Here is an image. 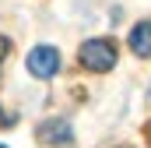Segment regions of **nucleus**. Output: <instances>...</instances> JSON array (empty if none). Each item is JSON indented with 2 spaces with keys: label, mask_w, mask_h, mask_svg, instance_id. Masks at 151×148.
Instances as JSON below:
<instances>
[{
  "label": "nucleus",
  "mask_w": 151,
  "mask_h": 148,
  "mask_svg": "<svg viewBox=\"0 0 151 148\" xmlns=\"http://www.w3.org/2000/svg\"><path fill=\"white\" fill-rule=\"evenodd\" d=\"M0 148H7V145H0Z\"/></svg>",
  "instance_id": "nucleus-8"
},
{
  "label": "nucleus",
  "mask_w": 151,
  "mask_h": 148,
  "mask_svg": "<svg viewBox=\"0 0 151 148\" xmlns=\"http://www.w3.org/2000/svg\"><path fill=\"white\" fill-rule=\"evenodd\" d=\"M148 141H151V123H148Z\"/></svg>",
  "instance_id": "nucleus-7"
},
{
  "label": "nucleus",
  "mask_w": 151,
  "mask_h": 148,
  "mask_svg": "<svg viewBox=\"0 0 151 148\" xmlns=\"http://www.w3.org/2000/svg\"><path fill=\"white\" fill-rule=\"evenodd\" d=\"M28 71L35 74V78H53V74L60 71V53H56V46H35L32 53H28Z\"/></svg>",
  "instance_id": "nucleus-2"
},
{
  "label": "nucleus",
  "mask_w": 151,
  "mask_h": 148,
  "mask_svg": "<svg viewBox=\"0 0 151 148\" xmlns=\"http://www.w3.org/2000/svg\"><path fill=\"white\" fill-rule=\"evenodd\" d=\"M7 53H11V42H7V39L0 36V60H4V57H7Z\"/></svg>",
  "instance_id": "nucleus-6"
},
{
  "label": "nucleus",
  "mask_w": 151,
  "mask_h": 148,
  "mask_svg": "<svg viewBox=\"0 0 151 148\" xmlns=\"http://www.w3.org/2000/svg\"><path fill=\"white\" fill-rule=\"evenodd\" d=\"M39 141H42V145H70V141H74L70 123H67V120H42V123H39Z\"/></svg>",
  "instance_id": "nucleus-3"
},
{
  "label": "nucleus",
  "mask_w": 151,
  "mask_h": 148,
  "mask_svg": "<svg viewBox=\"0 0 151 148\" xmlns=\"http://www.w3.org/2000/svg\"><path fill=\"white\" fill-rule=\"evenodd\" d=\"M130 49H134L141 60L151 57V18L148 21H137V25L130 28Z\"/></svg>",
  "instance_id": "nucleus-4"
},
{
  "label": "nucleus",
  "mask_w": 151,
  "mask_h": 148,
  "mask_svg": "<svg viewBox=\"0 0 151 148\" xmlns=\"http://www.w3.org/2000/svg\"><path fill=\"white\" fill-rule=\"evenodd\" d=\"M14 120H18V116H14V113H7V110H0V127H11V123H14Z\"/></svg>",
  "instance_id": "nucleus-5"
},
{
  "label": "nucleus",
  "mask_w": 151,
  "mask_h": 148,
  "mask_svg": "<svg viewBox=\"0 0 151 148\" xmlns=\"http://www.w3.org/2000/svg\"><path fill=\"white\" fill-rule=\"evenodd\" d=\"M77 57H81V67L84 71H95V74L113 71L116 67V42L113 39H88Z\"/></svg>",
  "instance_id": "nucleus-1"
}]
</instances>
